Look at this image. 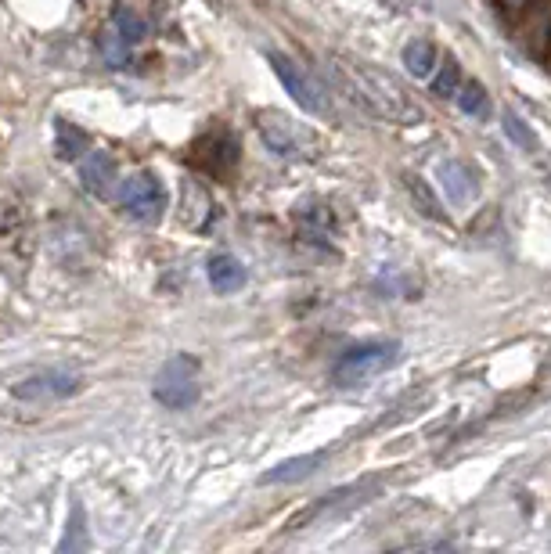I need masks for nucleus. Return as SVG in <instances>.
Segmentation results:
<instances>
[{"label": "nucleus", "instance_id": "nucleus-1", "mask_svg": "<svg viewBox=\"0 0 551 554\" xmlns=\"http://www.w3.org/2000/svg\"><path fill=\"white\" fill-rule=\"evenodd\" d=\"M328 69H332V80L339 83L346 98L368 108L371 116L382 119V123L415 126L425 119L415 98L389 72L375 69L368 62H357V58H328Z\"/></svg>", "mask_w": 551, "mask_h": 554}, {"label": "nucleus", "instance_id": "nucleus-2", "mask_svg": "<svg viewBox=\"0 0 551 554\" xmlns=\"http://www.w3.org/2000/svg\"><path fill=\"white\" fill-rule=\"evenodd\" d=\"M400 357V342H361V346L346 349L343 357L335 360L332 382L350 389V385H364L371 378H379L386 367H393Z\"/></svg>", "mask_w": 551, "mask_h": 554}, {"label": "nucleus", "instance_id": "nucleus-3", "mask_svg": "<svg viewBox=\"0 0 551 554\" xmlns=\"http://www.w3.org/2000/svg\"><path fill=\"white\" fill-rule=\"evenodd\" d=\"M152 396L170 411H184L199 400V364L191 357H173L163 364V371L155 375Z\"/></svg>", "mask_w": 551, "mask_h": 554}, {"label": "nucleus", "instance_id": "nucleus-4", "mask_svg": "<svg viewBox=\"0 0 551 554\" xmlns=\"http://www.w3.org/2000/svg\"><path fill=\"white\" fill-rule=\"evenodd\" d=\"M256 130H260L263 144L274 155H285V159H296V155H303L314 144V137L299 123H292L285 112H278V108H260L256 112Z\"/></svg>", "mask_w": 551, "mask_h": 554}, {"label": "nucleus", "instance_id": "nucleus-5", "mask_svg": "<svg viewBox=\"0 0 551 554\" xmlns=\"http://www.w3.org/2000/svg\"><path fill=\"white\" fill-rule=\"evenodd\" d=\"M267 62H271V69L278 72L281 87L289 90V98L296 101L303 112H310V116H325L328 105H325V94H321V87L314 83V76H310L307 69H299L292 58H285L281 51H271L267 54Z\"/></svg>", "mask_w": 551, "mask_h": 554}, {"label": "nucleus", "instance_id": "nucleus-6", "mask_svg": "<svg viewBox=\"0 0 551 554\" xmlns=\"http://www.w3.org/2000/svg\"><path fill=\"white\" fill-rule=\"evenodd\" d=\"M123 209L134 220H141V224H155L166 209L163 180L152 177V173H137L134 180H127V188H123Z\"/></svg>", "mask_w": 551, "mask_h": 554}, {"label": "nucleus", "instance_id": "nucleus-7", "mask_svg": "<svg viewBox=\"0 0 551 554\" xmlns=\"http://www.w3.org/2000/svg\"><path fill=\"white\" fill-rule=\"evenodd\" d=\"M80 375L76 371H44V375H33L26 382H19L11 393L19 396V400H58V396H73L80 393Z\"/></svg>", "mask_w": 551, "mask_h": 554}, {"label": "nucleus", "instance_id": "nucleus-8", "mask_svg": "<svg viewBox=\"0 0 551 554\" xmlns=\"http://www.w3.org/2000/svg\"><path fill=\"white\" fill-rule=\"evenodd\" d=\"M436 177L443 184V195L451 198V206H469L472 198L479 195V177L469 162L461 159H443L436 166Z\"/></svg>", "mask_w": 551, "mask_h": 554}, {"label": "nucleus", "instance_id": "nucleus-9", "mask_svg": "<svg viewBox=\"0 0 551 554\" xmlns=\"http://www.w3.org/2000/svg\"><path fill=\"white\" fill-rule=\"evenodd\" d=\"M325 450H317V454H303V457H289V461H281L278 468L260 475L263 486H281V483H299V479H307V475L317 472V465H325Z\"/></svg>", "mask_w": 551, "mask_h": 554}, {"label": "nucleus", "instance_id": "nucleus-10", "mask_svg": "<svg viewBox=\"0 0 551 554\" xmlns=\"http://www.w3.org/2000/svg\"><path fill=\"white\" fill-rule=\"evenodd\" d=\"M80 180L94 195H109L112 180H116V159L109 152H91L80 162Z\"/></svg>", "mask_w": 551, "mask_h": 554}, {"label": "nucleus", "instance_id": "nucleus-11", "mask_svg": "<svg viewBox=\"0 0 551 554\" xmlns=\"http://www.w3.org/2000/svg\"><path fill=\"white\" fill-rule=\"evenodd\" d=\"M400 58H404L407 72H411L415 80H429V76H433V69L440 65V51H436V44H433V40H425V36L407 40L404 51H400Z\"/></svg>", "mask_w": 551, "mask_h": 554}, {"label": "nucleus", "instance_id": "nucleus-12", "mask_svg": "<svg viewBox=\"0 0 551 554\" xmlns=\"http://www.w3.org/2000/svg\"><path fill=\"white\" fill-rule=\"evenodd\" d=\"M206 274H209L213 292H220V295H231V292H238V288L245 285V267L235 260V256H227V252H220V256L209 260Z\"/></svg>", "mask_w": 551, "mask_h": 554}, {"label": "nucleus", "instance_id": "nucleus-13", "mask_svg": "<svg viewBox=\"0 0 551 554\" xmlns=\"http://www.w3.org/2000/svg\"><path fill=\"white\" fill-rule=\"evenodd\" d=\"M458 108L472 119H490V94L479 80H461L458 94H454Z\"/></svg>", "mask_w": 551, "mask_h": 554}, {"label": "nucleus", "instance_id": "nucleus-14", "mask_svg": "<svg viewBox=\"0 0 551 554\" xmlns=\"http://www.w3.org/2000/svg\"><path fill=\"white\" fill-rule=\"evenodd\" d=\"M407 191H411V198H415V209H422V216H429V220H443V206L440 198H436V191L425 184V177H407Z\"/></svg>", "mask_w": 551, "mask_h": 554}, {"label": "nucleus", "instance_id": "nucleus-15", "mask_svg": "<svg viewBox=\"0 0 551 554\" xmlns=\"http://www.w3.org/2000/svg\"><path fill=\"white\" fill-rule=\"evenodd\" d=\"M112 26H116L119 40H127V44L145 40V33H148L145 18L137 15V11H130V8H116V11H112Z\"/></svg>", "mask_w": 551, "mask_h": 554}, {"label": "nucleus", "instance_id": "nucleus-16", "mask_svg": "<svg viewBox=\"0 0 551 554\" xmlns=\"http://www.w3.org/2000/svg\"><path fill=\"white\" fill-rule=\"evenodd\" d=\"M55 148L62 159H80V152H87V134L76 130L73 123H58L55 126Z\"/></svg>", "mask_w": 551, "mask_h": 554}, {"label": "nucleus", "instance_id": "nucleus-17", "mask_svg": "<svg viewBox=\"0 0 551 554\" xmlns=\"http://www.w3.org/2000/svg\"><path fill=\"white\" fill-rule=\"evenodd\" d=\"M461 87V65L454 54H443V62H440V72H436V80H433V90L440 94V98H454Z\"/></svg>", "mask_w": 551, "mask_h": 554}, {"label": "nucleus", "instance_id": "nucleus-18", "mask_svg": "<svg viewBox=\"0 0 551 554\" xmlns=\"http://www.w3.org/2000/svg\"><path fill=\"white\" fill-rule=\"evenodd\" d=\"M87 547V533H83V508L73 504V522L65 526V540L58 544V551H83Z\"/></svg>", "mask_w": 551, "mask_h": 554}, {"label": "nucleus", "instance_id": "nucleus-19", "mask_svg": "<svg viewBox=\"0 0 551 554\" xmlns=\"http://www.w3.org/2000/svg\"><path fill=\"white\" fill-rule=\"evenodd\" d=\"M508 134H512L515 137V141H519V144H526V148H530V144H533V137L530 134H526V130H523V126H519V119H515V116H508Z\"/></svg>", "mask_w": 551, "mask_h": 554}]
</instances>
